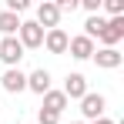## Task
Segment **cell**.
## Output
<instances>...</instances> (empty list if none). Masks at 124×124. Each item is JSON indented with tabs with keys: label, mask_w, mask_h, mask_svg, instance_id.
Here are the masks:
<instances>
[{
	"label": "cell",
	"mask_w": 124,
	"mask_h": 124,
	"mask_svg": "<svg viewBox=\"0 0 124 124\" xmlns=\"http://www.w3.org/2000/svg\"><path fill=\"white\" fill-rule=\"evenodd\" d=\"M104 107H107L104 94H94V91H87V94L81 97V114L87 117V121H97V117H104Z\"/></svg>",
	"instance_id": "3957f363"
},
{
	"label": "cell",
	"mask_w": 124,
	"mask_h": 124,
	"mask_svg": "<svg viewBox=\"0 0 124 124\" xmlns=\"http://www.w3.org/2000/svg\"><path fill=\"white\" fill-rule=\"evenodd\" d=\"M104 27H107V20H104L101 14H94V17H87V20H84V37H87V40H94V37H101V30Z\"/></svg>",
	"instance_id": "5bb4252c"
},
{
	"label": "cell",
	"mask_w": 124,
	"mask_h": 124,
	"mask_svg": "<svg viewBox=\"0 0 124 124\" xmlns=\"http://www.w3.org/2000/svg\"><path fill=\"white\" fill-rule=\"evenodd\" d=\"M84 94H87V77L84 74H67V81H64V97L67 101H81Z\"/></svg>",
	"instance_id": "9c48e42d"
},
{
	"label": "cell",
	"mask_w": 124,
	"mask_h": 124,
	"mask_svg": "<svg viewBox=\"0 0 124 124\" xmlns=\"http://www.w3.org/2000/svg\"><path fill=\"white\" fill-rule=\"evenodd\" d=\"M101 7L111 14V17H124V0H104Z\"/></svg>",
	"instance_id": "9a60e30c"
},
{
	"label": "cell",
	"mask_w": 124,
	"mask_h": 124,
	"mask_svg": "<svg viewBox=\"0 0 124 124\" xmlns=\"http://www.w3.org/2000/svg\"><path fill=\"white\" fill-rule=\"evenodd\" d=\"M37 27L40 30H54V27H61V10H57V3L54 0H44L40 7H37Z\"/></svg>",
	"instance_id": "7a4b0ae2"
},
{
	"label": "cell",
	"mask_w": 124,
	"mask_h": 124,
	"mask_svg": "<svg viewBox=\"0 0 124 124\" xmlns=\"http://www.w3.org/2000/svg\"><path fill=\"white\" fill-rule=\"evenodd\" d=\"M94 124H114V121H111V117H97Z\"/></svg>",
	"instance_id": "d6986e66"
},
{
	"label": "cell",
	"mask_w": 124,
	"mask_h": 124,
	"mask_svg": "<svg viewBox=\"0 0 124 124\" xmlns=\"http://www.w3.org/2000/svg\"><path fill=\"white\" fill-rule=\"evenodd\" d=\"M0 84H3L7 94H20V91H27V74H23L20 67H7L3 77H0Z\"/></svg>",
	"instance_id": "8992f818"
},
{
	"label": "cell",
	"mask_w": 124,
	"mask_h": 124,
	"mask_svg": "<svg viewBox=\"0 0 124 124\" xmlns=\"http://www.w3.org/2000/svg\"><path fill=\"white\" fill-rule=\"evenodd\" d=\"M17 30H20V17L10 14V10H0V34L3 37H17Z\"/></svg>",
	"instance_id": "7c38bea8"
},
{
	"label": "cell",
	"mask_w": 124,
	"mask_h": 124,
	"mask_svg": "<svg viewBox=\"0 0 124 124\" xmlns=\"http://www.w3.org/2000/svg\"><path fill=\"white\" fill-rule=\"evenodd\" d=\"M67 50H70V57H74V61H91L97 47H94V40H87L84 34H77V37H70V40H67Z\"/></svg>",
	"instance_id": "52a82bcc"
},
{
	"label": "cell",
	"mask_w": 124,
	"mask_h": 124,
	"mask_svg": "<svg viewBox=\"0 0 124 124\" xmlns=\"http://www.w3.org/2000/svg\"><path fill=\"white\" fill-rule=\"evenodd\" d=\"M94 64H97L101 70H114V67L124 64V54L117 47H101V50H94Z\"/></svg>",
	"instance_id": "ba28073f"
},
{
	"label": "cell",
	"mask_w": 124,
	"mask_h": 124,
	"mask_svg": "<svg viewBox=\"0 0 124 124\" xmlns=\"http://www.w3.org/2000/svg\"><path fill=\"white\" fill-rule=\"evenodd\" d=\"M27 91H34V94H47L50 91V70H44V67H37L34 74H27Z\"/></svg>",
	"instance_id": "8fae6325"
},
{
	"label": "cell",
	"mask_w": 124,
	"mask_h": 124,
	"mask_svg": "<svg viewBox=\"0 0 124 124\" xmlns=\"http://www.w3.org/2000/svg\"><path fill=\"white\" fill-rule=\"evenodd\" d=\"M64 107H67V97H64V91H47L44 94V111H54V114H61Z\"/></svg>",
	"instance_id": "4fadbf2b"
},
{
	"label": "cell",
	"mask_w": 124,
	"mask_h": 124,
	"mask_svg": "<svg viewBox=\"0 0 124 124\" xmlns=\"http://www.w3.org/2000/svg\"><path fill=\"white\" fill-rule=\"evenodd\" d=\"M81 7L87 10V14H91V17H94V14L101 10V0H81Z\"/></svg>",
	"instance_id": "e0dca14e"
},
{
	"label": "cell",
	"mask_w": 124,
	"mask_h": 124,
	"mask_svg": "<svg viewBox=\"0 0 124 124\" xmlns=\"http://www.w3.org/2000/svg\"><path fill=\"white\" fill-rule=\"evenodd\" d=\"M70 124H84V121H70Z\"/></svg>",
	"instance_id": "ffe728a7"
},
{
	"label": "cell",
	"mask_w": 124,
	"mask_h": 124,
	"mask_svg": "<svg viewBox=\"0 0 124 124\" xmlns=\"http://www.w3.org/2000/svg\"><path fill=\"white\" fill-rule=\"evenodd\" d=\"M37 124H61V114H54V111H37Z\"/></svg>",
	"instance_id": "2e32d148"
},
{
	"label": "cell",
	"mask_w": 124,
	"mask_h": 124,
	"mask_svg": "<svg viewBox=\"0 0 124 124\" xmlns=\"http://www.w3.org/2000/svg\"><path fill=\"white\" fill-rule=\"evenodd\" d=\"M0 61L7 67H17L23 61V47H20L17 37H0Z\"/></svg>",
	"instance_id": "277c9868"
},
{
	"label": "cell",
	"mask_w": 124,
	"mask_h": 124,
	"mask_svg": "<svg viewBox=\"0 0 124 124\" xmlns=\"http://www.w3.org/2000/svg\"><path fill=\"white\" fill-rule=\"evenodd\" d=\"M97 40L104 44V47H117V44L124 40V17H111L107 20V27L101 30V37Z\"/></svg>",
	"instance_id": "5b68a950"
},
{
	"label": "cell",
	"mask_w": 124,
	"mask_h": 124,
	"mask_svg": "<svg viewBox=\"0 0 124 124\" xmlns=\"http://www.w3.org/2000/svg\"><path fill=\"white\" fill-rule=\"evenodd\" d=\"M17 40H20V47H23V50H37V47H44V30H40L34 20H20Z\"/></svg>",
	"instance_id": "6da1fadb"
},
{
	"label": "cell",
	"mask_w": 124,
	"mask_h": 124,
	"mask_svg": "<svg viewBox=\"0 0 124 124\" xmlns=\"http://www.w3.org/2000/svg\"><path fill=\"white\" fill-rule=\"evenodd\" d=\"M57 10H61V14H64V10H77V0H61Z\"/></svg>",
	"instance_id": "ac0fdd59"
},
{
	"label": "cell",
	"mask_w": 124,
	"mask_h": 124,
	"mask_svg": "<svg viewBox=\"0 0 124 124\" xmlns=\"http://www.w3.org/2000/svg\"><path fill=\"white\" fill-rule=\"evenodd\" d=\"M67 30H61V27H54V30H44V47L50 50V54H67Z\"/></svg>",
	"instance_id": "30bf717a"
}]
</instances>
